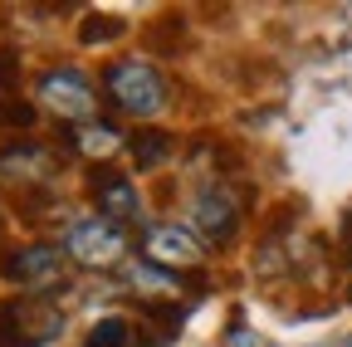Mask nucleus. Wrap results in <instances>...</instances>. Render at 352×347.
Listing matches in <instances>:
<instances>
[{"label":"nucleus","instance_id":"1","mask_svg":"<svg viewBox=\"0 0 352 347\" xmlns=\"http://www.w3.org/2000/svg\"><path fill=\"white\" fill-rule=\"evenodd\" d=\"M64 333V313L59 303L25 293V298H6L0 303V347H44Z\"/></svg>","mask_w":352,"mask_h":347},{"label":"nucleus","instance_id":"2","mask_svg":"<svg viewBox=\"0 0 352 347\" xmlns=\"http://www.w3.org/2000/svg\"><path fill=\"white\" fill-rule=\"evenodd\" d=\"M103 89L122 113H138V117H152L166 103V78L147 59H122V64L103 69Z\"/></svg>","mask_w":352,"mask_h":347},{"label":"nucleus","instance_id":"3","mask_svg":"<svg viewBox=\"0 0 352 347\" xmlns=\"http://www.w3.org/2000/svg\"><path fill=\"white\" fill-rule=\"evenodd\" d=\"M64 249H69V259H78L88 269H108V265H118L127 254V230L103 221V215H83V221L69 225Z\"/></svg>","mask_w":352,"mask_h":347},{"label":"nucleus","instance_id":"4","mask_svg":"<svg viewBox=\"0 0 352 347\" xmlns=\"http://www.w3.org/2000/svg\"><path fill=\"white\" fill-rule=\"evenodd\" d=\"M39 103L64 122H98V93L78 69H50L39 78Z\"/></svg>","mask_w":352,"mask_h":347},{"label":"nucleus","instance_id":"5","mask_svg":"<svg viewBox=\"0 0 352 347\" xmlns=\"http://www.w3.org/2000/svg\"><path fill=\"white\" fill-rule=\"evenodd\" d=\"M186 221H191V235H196L201 245H230L235 230H240V201H235L226 186H201V191L191 196Z\"/></svg>","mask_w":352,"mask_h":347},{"label":"nucleus","instance_id":"6","mask_svg":"<svg viewBox=\"0 0 352 347\" xmlns=\"http://www.w3.org/2000/svg\"><path fill=\"white\" fill-rule=\"evenodd\" d=\"M0 274L10 284H20V289H30V293H44V289H59L69 279V254L59 245H25L6 259Z\"/></svg>","mask_w":352,"mask_h":347},{"label":"nucleus","instance_id":"7","mask_svg":"<svg viewBox=\"0 0 352 347\" xmlns=\"http://www.w3.org/2000/svg\"><path fill=\"white\" fill-rule=\"evenodd\" d=\"M142 254L157 269H191L201 259V240L186 225H152L142 230Z\"/></svg>","mask_w":352,"mask_h":347},{"label":"nucleus","instance_id":"8","mask_svg":"<svg viewBox=\"0 0 352 347\" xmlns=\"http://www.w3.org/2000/svg\"><path fill=\"white\" fill-rule=\"evenodd\" d=\"M54 177V152L39 147V142H10L0 147V181L10 186H34V181H50Z\"/></svg>","mask_w":352,"mask_h":347},{"label":"nucleus","instance_id":"9","mask_svg":"<svg viewBox=\"0 0 352 347\" xmlns=\"http://www.w3.org/2000/svg\"><path fill=\"white\" fill-rule=\"evenodd\" d=\"M94 201H98V215H103V221H113V225L132 221V215L142 210L132 181L118 177V171H94Z\"/></svg>","mask_w":352,"mask_h":347},{"label":"nucleus","instance_id":"10","mask_svg":"<svg viewBox=\"0 0 352 347\" xmlns=\"http://www.w3.org/2000/svg\"><path fill=\"white\" fill-rule=\"evenodd\" d=\"M74 147L83 157H113L122 147V133L113 122H83V127H74Z\"/></svg>","mask_w":352,"mask_h":347},{"label":"nucleus","instance_id":"11","mask_svg":"<svg viewBox=\"0 0 352 347\" xmlns=\"http://www.w3.org/2000/svg\"><path fill=\"white\" fill-rule=\"evenodd\" d=\"M127 147H132V157H138V166H147V171H152V166H162V161L171 157V147H176V142H171V133H162V127H142V133L132 137Z\"/></svg>","mask_w":352,"mask_h":347},{"label":"nucleus","instance_id":"12","mask_svg":"<svg viewBox=\"0 0 352 347\" xmlns=\"http://www.w3.org/2000/svg\"><path fill=\"white\" fill-rule=\"evenodd\" d=\"M83 347H132V333H127L122 318H103L94 333L83 337Z\"/></svg>","mask_w":352,"mask_h":347},{"label":"nucleus","instance_id":"13","mask_svg":"<svg viewBox=\"0 0 352 347\" xmlns=\"http://www.w3.org/2000/svg\"><path fill=\"white\" fill-rule=\"evenodd\" d=\"M118 20L113 15H83V25H78V39L83 45H103V39H118Z\"/></svg>","mask_w":352,"mask_h":347},{"label":"nucleus","instance_id":"14","mask_svg":"<svg viewBox=\"0 0 352 347\" xmlns=\"http://www.w3.org/2000/svg\"><path fill=\"white\" fill-rule=\"evenodd\" d=\"M186 313H191V309H171V303H147V318H152V323H157L166 337H171L176 328L186 323Z\"/></svg>","mask_w":352,"mask_h":347},{"label":"nucleus","instance_id":"15","mask_svg":"<svg viewBox=\"0 0 352 347\" xmlns=\"http://www.w3.org/2000/svg\"><path fill=\"white\" fill-rule=\"evenodd\" d=\"M132 284H138V289H176V274H166L157 265H138V269H132Z\"/></svg>","mask_w":352,"mask_h":347},{"label":"nucleus","instance_id":"16","mask_svg":"<svg viewBox=\"0 0 352 347\" xmlns=\"http://www.w3.org/2000/svg\"><path fill=\"white\" fill-rule=\"evenodd\" d=\"M30 122H34L30 103H15V98H0V127H30Z\"/></svg>","mask_w":352,"mask_h":347},{"label":"nucleus","instance_id":"17","mask_svg":"<svg viewBox=\"0 0 352 347\" xmlns=\"http://www.w3.org/2000/svg\"><path fill=\"white\" fill-rule=\"evenodd\" d=\"M20 83V54L15 49H0V93H10Z\"/></svg>","mask_w":352,"mask_h":347},{"label":"nucleus","instance_id":"18","mask_svg":"<svg viewBox=\"0 0 352 347\" xmlns=\"http://www.w3.org/2000/svg\"><path fill=\"white\" fill-rule=\"evenodd\" d=\"M342 240H347V265H352V215L342 221Z\"/></svg>","mask_w":352,"mask_h":347},{"label":"nucleus","instance_id":"19","mask_svg":"<svg viewBox=\"0 0 352 347\" xmlns=\"http://www.w3.org/2000/svg\"><path fill=\"white\" fill-rule=\"evenodd\" d=\"M338 347H352V337H342V342H338Z\"/></svg>","mask_w":352,"mask_h":347}]
</instances>
